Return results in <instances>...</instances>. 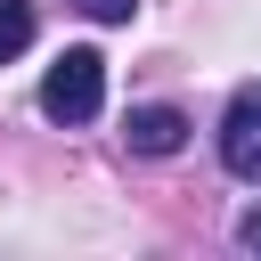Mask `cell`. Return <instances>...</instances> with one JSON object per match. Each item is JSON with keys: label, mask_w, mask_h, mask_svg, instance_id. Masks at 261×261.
I'll return each instance as SVG.
<instances>
[{"label": "cell", "mask_w": 261, "mask_h": 261, "mask_svg": "<svg viewBox=\"0 0 261 261\" xmlns=\"http://www.w3.org/2000/svg\"><path fill=\"white\" fill-rule=\"evenodd\" d=\"M98 106H106V57L98 49H65L41 73V114L49 122H90Z\"/></svg>", "instance_id": "obj_1"}, {"label": "cell", "mask_w": 261, "mask_h": 261, "mask_svg": "<svg viewBox=\"0 0 261 261\" xmlns=\"http://www.w3.org/2000/svg\"><path fill=\"white\" fill-rule=\"evenodd\" d=\"M220 163L237 179H261V82H245L220 114Z\"/></svg>", "instance_id": "obj_2"}, {"label": "cell", "mask_w": 261, "mask_h": 261, "mask_svg": "<svg viewBox=\"0 0 261 261\" xmlns=\"http://www.w3.org/2000/svg\"><path fill=\"white\" fill-rule=\"evenodd\" d=\"M122 139H130V155H179L188 147V114L179 106H130Z\"/></svg>", "instance_id": "obj_3"}, {"label": "cell", "mask_w": 261, "mask_h": 261, "mask_svg": "<svg viewBox=\"0 0 261 261\" xmlns=\"http://www.w3.org/2000/svg\"><path fill=\"white\" fill-rule=\"evenodd\" d=\"M33 41V0H0V65Z\"/></svg>", "instance_id": "obj_4"}, {"label": "cell", "mask_w": 261, "mask_h": 261, "mask_svg": "<svg viewBox=\"0 0 261 261\" xmlns=\"http://www.w3.org/2000/svg\"><path fill=\"white\" fill-rule=\"evenodd\" d=\"M73 8H82L90 24H130V8H139V0H73Z\"/></svg>", "instance_id": "obj_5"}, {"label": "cell", "mask_w": 261, "mask_h": 261, "mask_svg": "<svg viewBox=\"0 0 261 261\" xmlns=\"http://www.w3.org/2000/svg\"><path fill=\"white\" fill-rule=\"evenodd\" d=\"M237 237H245V245H253V253H261V204H253V212H245V220H237Z\"/></svg>", "instance_id": "obj_6"}]
</instances>
